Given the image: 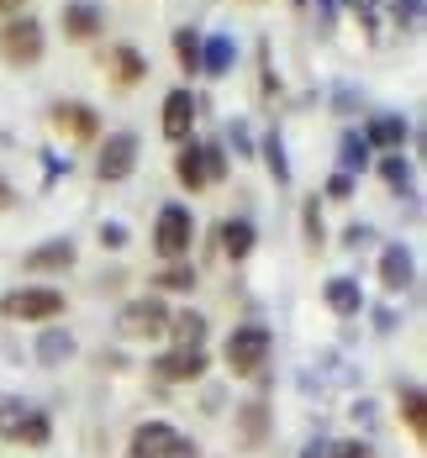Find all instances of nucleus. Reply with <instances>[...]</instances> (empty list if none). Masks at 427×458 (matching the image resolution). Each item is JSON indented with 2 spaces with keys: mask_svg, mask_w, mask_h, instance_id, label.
Wrapping results in <instances>:
<instances>
[{
  "mask_svg": "<svg viewBox=\"0 0 427 458\" xmlns=\"http://www.w3.org/2000/svg\"><path fill=\"white\" fill-rule=\"evenodd\" d=\"M175 169H180V184L206 190V184L227 180V153H222V142H190V148H180Z\"/></svg>",
  "mask_w": 427,
  "mask_h": 458,
  "instance_id": "1",
  "label": "nucleus"
},
{
  "mask_svg": "<svg viewBox=\"0 0 427 458\" xmlns=\"http://www.w3.org/2000/svg\"><path fill=\"white\" fill-rule=\"evenodd\" d=\"M127 454H138V458H201V448L190 437H180L169 421H142Z\"/></svg>",
  "mask_w": 427,
  "mask_h": 458,
  "instance_id": "2",
  "label": "nucleus"
},
{
  "mask_svg": "<svg viewBox=\"0 0 427 458\" xmlns=\"http://www.w3.org/2000/svg\"><path fill=\"white\" fill-rule=\"evenodd\" d=\"M190 237H195V216H190L185 206H164V211H158V227H153V248H158V259L180 264V259L190 253Z\"/></svg>",
  "mask_w": 427,
  "mask_h": 458,
  "instance_id": "3",
  "label": "nucleus"
},
{
  "mask_svg": "<svg viewBox=\"0 0 427 458\" xmlns=\"http://www.w3.org/2000/svg\"><path fill=\"white\" fill-rule=\"evenodd\" d=\"M64 311V295L53 290V284H32V290H11L5 301H0V317L11 321H47Z\"/></svg>",
  "mask_w": 427,
  "mask_h": 458,
  "instance_id": "4",
  "label": "nucleus"
},
{
  "mask_svg": "<svg viewBox=\"0 0 427 458\" xmlns=\"http://www.w3.org/2000/svg\"><path fill=\"white\" fill-rule=\"evenodd\" d=\"M0 58L5 64H38L43 58V27L32 16H16L0 27Z\"/></svg>",
  "mask_w": 427,
  "mask_h": 458,
  "instance_id": "5",
  "label": "nucleus"
},
{
  "mask_svg": "<svg viewBox=\"0 0 427 458\" xmlns=\"http://www.w3.org/2000/svg\"><path fill=\"white\" fill-rule=\"evenodd\" d=\"M227 369L233 374H259L264 369V359H269V332L264 327H237L233 337H227Z\"/></svg>",
  "mask_w": 427,
  "mask_h": 458,
  "instance_id": "6",
  "label": "nucleus"
},
{
  "mask_svg": "<svg viewBox=\"0 0 427 458\" xmlns=\"http://www.w3.org/2000/svg\"><path fill=\"white\" fill-rule=\"evenodd\" d=\"M116 327H122V337H158V332H169V306L158 301V295H148V301H127L122 306V317H116Z\"/></svg>",
  "mask_w": 427,
  "mask_h": 458,
  "instance_id": "7",
  "label": "nucleus"
},
{
  "mask_svg": "<svg viewBox=\"0 0 427 458\" xmlns=\"http://www.w3.org/2000/svg\"><path fill=\"white\" fill-rule=\"evenodd\" d=\"M132 164H138V138L132 132H111L106 138V148H100V180L106 184H122L127 174H132Z\"/></svg>",
  "mask_w": 427,
  "mask_h": 458,
  "instance_id": "8",
  "label": "nucleus"
},
{
  "mask_svg": "<svg viewBox=\"0 0 427 458\" xmlns=\"http://www.w3.org/2000/svg\"><path fill=\"white\" fill-rule=\"evenodd\" d=\"M21 264H27L32 275H64V269L74 264V242H69V237H53V242H38V248H32V253H27Z\"/></svg>",
  "mask_w": 427,
  "mask_h": 458,
  "instance_id": "9",
  "label": "nucleus"
},
{
  "mask_svg": "<svg viewBox=\"0 0 427 458\" xmlns=\"http://www.w3.org/2000/svg\"><path fill=\"white\" fill-rule=\"evenodd\" d=\"M190 127H195V100H190V90H169V100H164V138L185 142Z\"/></svg>",
  "mask_w": 427,
  "mask_h": 458,
  "instance_id": "10",
  "label": "nucleus"
},
{
  "mask_svg": "<svg viewBox=\"0 0 427 458\" xmlns=\"http://www.w3.org/2000/svg\"><path fill=\"white\" fill-rule=\"evenodd\" d=\"M158 379H195V374H206V348H169L158 364H153Z\"/></svg>",
  "mask_w": 427,
  "mask_h": 458,
  "instance_id": "11",
  "label": "nucleus"
},
{
  "mask_svg": "<svg viewBox=\"0 0 427 458\" xmlns=\"http://www.w3.org/2000/svg\"><path fill=\"white\" fill-rule=\"evenodd\" d=\"M380 284L396 295V290H406L412 284V253L401 248V242H390L385 253H380Z\"/></svg>",
  "mask_w": 427,
  "mask_h": 458,
  "instance_id": "12",
  "label": "nucleus"
},
{
  "mask_svg": "<svg viewBox=\"0 0 427 458\" xmlns=\"http://www.w3.org/2000/svg\"><path fill=\"white\" fill-rule=\"evenodd\" d=\"M53 127L64 138H100V122H95V111H85V106H53Z\"/></svg>",
  "mask_w": 427,
  "mask_h": 458,
  "instance_id": "13",
  "label": "nucleus"
},
{
  "mask_svg": "<svg viewBox=\"0 0 427 458\" xmlns=\"http://www.w3.org/2000/svg\"><path fill=\"white\" fill-rule=\"evenodd\" d=\"M328 306L337 311V317H359L364 311V290H359V279H328Z\"/></svg>",
  "mask_w": 427,
  "mask_h": 458,
  "instance_id": "14",
  "label": "nucleus"
},
{
  "mask_svg": "<svg viewBox=\"0 0 427 458\" xmlns=\"http://www.w3.org/2000/svg\"><path fill=\"white\" fill-rule=\"evenodd\" d=\"M401 416H406V432L423 443V437H427V401H423V385H401Z\"/></svg>",
  "mask_w": 427,
  "mask_h": 458,
  "instance_id": "15",
  "label": "nucleus"
},
{
  "mask_svg": "<svg viewBox=\"0 0 427 458\" xmlns=\"http://www.w3.org/2000/svg\"><path fill=\"white\" fill-rule=\"evenodd\" d=\"M64 32H69V38H80V43L95 38V32H100V11H95L90 0H74V5L64 11Z\"/></svg>",
  "mask_w": 427,
  "mask_h": 458,
  "instance_id": "16",
  "label": "nucleus"
},
{
  "mask_svg": "<svg viewBox=\"0 0 427 458\" xmlns=\"http://www.w3.org/2000/svg\"><path fill=\"white\" fill-rule=\"evenodd\" d=\"M222 253H227L233 264H243V259L253 253V222H243V216H233V222L222 227Z\"/></svg>",
  "mask_w": 427,
  "mask_h": 458,
  "instance_id": "17",
  "label": "nucleus"
},
{
  "mask_svg": "<svg viewBox=\"0 0 427 458\" xmlns=\"http://www.w3.org/2000/svg\"><path fill=\"white\" fill-rule=\"evenodd\" d=\"M111 74H116V85H138L142 74H148V64H142V53L138 47H111Z\"/></svg>",
  "mask_w": 427,
  "mask_h": 458,
  "instance_id": "18",
  "label": "nucleus"
},
{
  "mask_svg": "<svg viewBox=\"0 0 427 458\" xmlns=\"http://www.w3.org/2000/svg\"><path fill=\"white\" fill-rule=\"evenodd\" d=\"M364 142H380V148H401L406 142V122L401 116H370V127H364Z\"/></svg>",
  "mask_w": 427,
  "mask_h": 458,
  "instance_id": "19",
  "label": "nucleus"
},
{
  "mask_svg": "<svg viewBox=\"0 0 427 458\" xmlns=\"http://www.w3.org/2000/svg\"><path fill=\"white\" fill-rule=\"evenodd\" d=\"M169 332H175V348H201L206 343V317L201 311H180V317H169Z\"/></svg>",
  "mask_w": 427,
  "mask_h": 458,
  "instance_id": "20",
  "label": "nucleus"
},
{
  "mask_svg": "<svg viewBox=\"0 0 427 458\" xmlns=\"http://www.w3.org/2000/svg\"><path fill=\"white\" fill-rule=\"evenodd\" d=\"M237 427H243V448H259V443H264V427H269L264 401H248V406L237 411Z\"/></svg>",
  "mask_w": 427,
  "mask_h": 458,
  "instance_id": "21",
  "label": "nucleus"
},
{
  "mask_svg": "<svg viewBox=\"0 0 427 458\" xmlns=\"http://www.w3.org/2000/svg\"><path fill=\"white\" fill-rule=\"evenodd\" d=\"M64 359H74V337L69 332H43L38 337V364H64Z\"/></svg>",
  "mask_w": 427,
  "mask_h": 458,
  "instance_id": "22",
  "label": "nucleus"
},
{
  "mask_svg": "<svg viewBox=\"0 0 427 458\" xmlns=\"http://www.w3.org/2000/svg\"><path fill=\"white\" fill-rule=\"evenodd\" d=\"M201 69H206V74H227V69H233V38L201 43Z\"/></svg>",
  "mask_w": 427,
  "mask_h": 458,
  "instance_id": "23",
  "label": "nucleus"
},
{
  "mask_svg": "<svg viewBox=\"0 0 427 458\" xmlns=\"http://www.w3.org/2000/svg\"><path fill=\"white\" fill-rule=\"evenodd\" d=\"M21 421H27V406H21V395H0V437H5V443H16Z\"/></svg>",
  "mask_w": 427,
  "mask_h": 458,
  "instance_id": "24",
  "label": "nucleus"
},
{
  "mask_svg": "<svg viewBox=\"0 0 427 458\" xmlns=\"http://www.w3.org/2000/svg\"><path fill=\"white\" fill-rule=\"evenodd\" d=\"M47 437H53V421H47L43 411H27L21 432H16V443H27V448H47Z\"/></svg>",
  "mask_w": 427,
  "mask_h": 458,
  "instance_id": "25",
  "label": "nucleus"
},
{
  "mask_svg": "<svg viewBox=\"0 0 427 458\" xmlns=\"http://www.w3.org/2000/svg\"><path fill=\"white\" fill-rule=\"evenodd\" d=\"M380 180L390 184V190H396V195H406V190H412V164H406V158H396V153H390V158H385V164H380Z\"/></svg>",
  "mask_w": 427,
  "mask_h": 458,
  "instance_id": "26",
  "label": "nucleus"
},
{
  "mask_svg": "<svg viewBox=\"0 0 427 458\" xmlns=\"http://www.w3.org/2000/svg\"><path fill=\"white\" fill-rule=\"evenodd\" d=\"M264 164H269V174H275V184H290V158H285V142L269 132L264 138Z\"/></svg>",
  "mask_w": 427,
  "mask_h": 458,
  "instance_id": "27",
  "label": "nucleus"
},
{
  "mask_svg": "<svg viewBox=\"0 0 427 458\" xmlns=\"http://www.w3.org/2000/svg\"><path fill=\"white\" fill-rule=\"evenodd\" d=\"M175 53H180V69H190V74L201 69V38H195L190 27H180V32H175Z\"/></svg>",
  "mask_w": 427,
  "mask_h": 458,
  "instance_id": "28",
  "label": "nucleus"
},
{
  "mask_svg": "<svg viewBox=\"0 0 427 458\" xmlns=\"http://www.w3.org/2000/svg\"><path fill=\"white\" fill-rule=\"evenodd\" d=\"M301 222H306V242H312V248H322V206H317V195H306Z\"/></svg>",
  "mask_w": 427,
  "mask_h": 458,
  "instance_id": "29",
  "label": "nucleus"
},
{
  "mask_svg": "<svg viewBox=\"0 0 427 458\" xmlns=\"http://www.w3.org/2000/svg\"><path fill=\"white\" fill-rule=\"evenodd\" d=\"M153 284H158V290H190V284H195V269H190V264H175V269H164Z\"/></svg>",
  "mask_w": 427,
  "mask_h": 458,
  "instance_id": "30",
  "label": "nucleus"
},
{
  "mask_svg": "<svg viewBox=\"0 0 427 458\" xmlns=\"http://www.w3.org/2000/svg\"><path fill=\"white\" fill-rule=\"evenodd\" d=\"M337 153H343V174H348L354 164L364 169V158H370V142H364V138H343V148H337Z\"/></svg>",
  "mask_w": 427,
  "mask_h": 458,
  "instance_id": "31",
  "label": "nucleus"
},
{
  "mask_svg": "<svg viewBox=\"0 0 427 458\" xmlns=\"http://www.w3.org/2000/svg\"><path fill=\"white\" fill-rule=\"evenodd\" d=\"M328 458H375V448H370V443H359V437H348V443H332Z\"/></svg>",
  "mask_w": 427,
  "mask_h": 458,
  "instance_id": "32",
  "label": "nucleus"
},
{
  "mask_svg": "<svg viewBox=\"0 0 427 458\" xmlns=\"http://www.w3.org/2000/svg\"><path fill=\"white\" fill-rule=\"evenodd\" d=\"M396 21L417 27V21H423V0H396Z\"/></svg>",
  "mask_w": 427,
  "mask_h": 458,
  "instance_id": "33",
  "label": "nucleus"
},
{
  "mask_svg": "<svg viewBox=\"0 0 427 458\" xmlns=\"http://www.w3.org/2000/svg\"><path fill=\"white\" fill-rule=\"evenodd\" d=\"M348 190H354V174H343V169H337V174L328 180V195H332V200H343Z\"/></svg>",
  "mask_w": 427,
  "mask_h": 458,
  "instance_id": "34",
  "label": "nucleus"
},
{
  "mask_svg": "<svg viewBox=\"0 0 427 458\" xmlns=\"http://www.w3.org/2000/svg\"><path fill=\"white\" fill-rule=\"evenodd\" d=\"M370 237H375V232H370V227H348V232H343V242H348V248H364Z\"/></svg>",
  "mask_w": 427,
  "mask_h": 458,
  "instance_id": "35",
  "label": "nucleus"
},
{
  "mask_svg": "<svg viewBox=\"0 0 427 458\" xmlns=\"http://www.w3.org/2000/svg\"><path fill=\"white\" fill-rule=\"evenodd\" d=\"M227 138H233L237 153H248V122H233V132H227Z\"/></svg>",
  "mask_w": 427,
  "mask_h": 458,
  "instance_id": "36",
  "label": "nucleus"
},
{
  "mask_svg": "<svg viewBox=\"0 0 427 458\" xmlns=\"http://www.w3.org/2000/svg\"><path fill=\"white\" fill-rule=\"evenodd\" d=\"M100 242H106V248H122V242H127V232H122V227H100Z\"/></svg>",
  "mask_w": 427,
  "mask_h": 458,
  "instance_id": "37",
  "label": "nucleus"
},
{
  "mask_svg": "<svg viewBox=\"0 0 427 458\" xmlns=\"http://www.w3.org/2000/svg\"><path fill=\"white\" fill-rule=\"evenodd\" d=\"M343 5H348V11H359V16H370V11H375L380 0H343Z\"/></svg>",
  "mask_w": 427,
  "mask_h": 458,
  "instance_id": "38",
  "label": "nucleus"
},
{
  "mask_svg": "<svg viewBox=\"0 0 427 458\" xmlns=\"http://www.w3.org/2000/svg\"><path fill=\"white\" fill-rule=\"evenodd\" d=\"M0 11H21V0H0Z\"/></svg>",
  "mask_w": 427,
  "mask_h": 458,
  "instance_id": "39",
  "label": "nucleus"
},
{
  "mask_svg": "<svg viewBox=\"0 0 427 458\" xmlns=\"http://www.w3.org/2000/svg\"><path fill=\"white\" fill-rule=\"evenodd\" d=\"M0 206H11V190H5V184H0Z\"/></svg>",
  "mask_w": 427,
  "mask_h": 458,
  "instance_id": "40",
  "label": "nucleus"
},
{
  "mask_svg": "<svg viewBox=\"0 0 427 458\" xmlns=\"http://www.w3.org/2000/svg\"><path fill=\"white\" fill-rule=\"evenodd\" d=\"M301 458H322V448H306V454H301Z\"/></svg>",
  "mask_w": 427,
  "mask_h": 458,
  "instance_id": "41",
  "label": "nucleus"
},
{
  "mask_svg": "<svg viewBox=\"0 0 427 458\" xmlns=\"http://www.w3.org/2000/svg\"><path fill=\"white\" fill-rule=\"evenodd\" d=\"M127 458H138V454H127Z\"/></svg>",
  "mask_w": 427,
  "mask_h": 458,
  "instance_id": "42",
  "label": "nucleus"
},
{
  "mask_svg": "<svg viewBox=\"0 0 427 458\" xmlns=\"http://www.w3.org/2000/svg\"><path fill=\"white\" fill-rule=\"evenodd\" d=\"M295 5H301V0H295Z\"/></svg>",
  "mask_w": 427,
  "mask_h": 458,
  "instance_id": "43",
  "label": "nucleus"
}]
</instances>
